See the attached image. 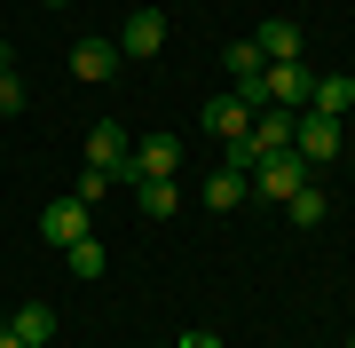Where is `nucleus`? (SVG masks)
Here are the masks:
<instances>
[{"instance_id": "obj_1", "label": "nucleus", "mask_w": 355, "mask_h": 348, "mask_svg": "<svg viewBox=\"0 0 355 348\" xmlns=\"http://www.w3.org/2000/svg\"><path fill=\"white\" fill-rule=\"evenodd\" d=\"M87 167H103L111 182H135V142H127L119 119H95L87 127Z\"/></svg>"}, {"instance_id": "obj_2", "label": "nucleus", "mask_w": 355, "mask_h": 348, "mask_svg": "<svg viewBox=\"0 0 355 348\" xmlns=\"http://www.w3.org/2000/svg\"><path fill=\"white\" fill-rule=\"evenodd\" d=\"M308 95H316V72H308V64H268V72H261V103L308 111Z\"/></svg>"}, {"instance_id": "obj_3", "label": "nucleus", "mask_w": 355, "mask_h": 348, "mask_svg": "<svg viewBox=\"0 0 355 348\" xmlns=\"http://www.w3.org/2000/svg\"><path fill=\"white\" fill-rule=\"evenodd\" d=\"M292 151H300L308 167H331V158H340V119L300 111V119H292Z\"/></svg>"}, {"instance_id": "obj_4", "label": "nucleus", "mask_w": 355, "mask_h": 348, "mask_svg": "<svg viewBox=\"0 0 355 348\" xmlns=\"http://www.w3.org/2000/svg\"><path fill=\"white\" fill-rule=\"evenodd\" d=\"M308 174H316V167H308L300 151H268L261 167H253V190H261V198H292V190H300Z\"/></svg>"}, {"instance_id": "obj_5", "label": "nucleus", "mask_w": 355, "mask_h": 348, "mask_svg": "<svg viewBox=\"0 0 355 348\" xmlns=\"http://www.w3.org/2000/svg\"><path fill=\"white\" fill-rule=\"evenodd\" d=\"M40 238H48V245H79V238H95V230H87V206H79L71 190L48 198V206H40Z\"/></svg>"}, {"instance_id": "obj_6", "label": "nucleus", "mask_w": 355, "mask_h": 348, "mask_svg": "<svg viewBox=\"0 0 355 348\" xmlns=\"http://www.w3.org/2000/svg\"><path fill=\"white\" fill-rule=\"evenodd\" d=\"M198 119H205V135H221V142H237V135H253V103H245L237 88H229V95H214V103H205Z\"/></svg>"}, {"instance_id": "obj_7", "label": "nucleus", "mask_w": 355, "mask_h": 348, "mask_svg": "<svg viewBox=\"0 0 355 348\" xmlns=\"http://www.w3.org/2000/svg\"><path fill=\"white\" fill-rule=\"evenodd\" d=\"M142 174H182V135H166V127L142 135V142H135V182H142Z\"/></svg>"}, {"instance_id": "obj_8", "label": "nucleus", "mask_w": 355, "mask_h": 348, "mask_svg": "<svg viewBox=\"0 0 355 348\" xmlns=\"http://www.w3.org/2000/svg\"><path fill=\"white\" fill-rule=\"evenodd\" d=\"M111 72H119V40H79V48H71V79H87V88H103Z\"/></svg>"}, {"instance_id": "obj_9", "label": "nucleus", "mask_w": 355, "mask_h": 348, "mask_svg": "<svg viewBox=\"0 0 355 348\" xmlns=\"http://www.w3.org/2000/svg\"><path fill=\"white\" fill-rule=\"evenodd\" d=\"M166 48V16L158 8H135L127 16V40H119V56H158Z\"/></svg>"}, {"instance_id": "obj_10", "label": "nucleus", "mask_w": 355, "mask_h": 348, "mask_svg": "<svg viewBox=\"0 0 355 348\" xmlns=\"http://www.w3.org/2000/svg\"><path fill=\"white\" fill-rule=\"evenodd\" d=\"M308 111L347 119V111H355V79H347V72H316V95H308Z\"/></svg>"}, {"instance_id": "obj_11", "label": "nucleus", "mask_w": 355, "mask_h": 348, "mask_svg": "<svg viewBox=\"0 0 355 348\" xmlns=\"http://www.w3.org/2000/svg\"><path fill=\"white\" fill-rule=\"evenodd\" d=\"M245 190H253V174H237V167H214V174H205V206H214V214H237Z\"/></svg>"}, {"instance_id": "obj_12", "label": "nucleus", "mask_w": 355, "mask_h": 348, "mask_svg": "<svg viewBox=\"0 0 355 348\" xmlns=\"http://www.w3.org/2000/svg\"><path fill=\"white\" fill-rule=\"evenodd\" d=\"M135 206L150 214V222H166V214L182 206V182H174V174H142V182H135Z\"/></svg>"}, {"instance_id": "obj_13", "label": "nucleus", "mask_w": 355, "mask_h": 348, "mask_svg": "<svg viewBox=\"0 0 355 348\" xmlns=\"http://www.w3.org/2000/svg\"><path fill=\"white\" fill-rule=\"evenodd\" d=\"M8 333L24 340V348H48L55 340V309H48V301H24V309L8 317Z\"/></svg>"}, {"instance_id": "obj_14", "label": "nucleus", "mask_w": 355, "mask_h": 348, "mask_svg": "<svg viewBox=\"0 0 355 348\" xmlns=\"http://www.w3.org/2000/svg\"><path fill=\"white\" fill-rule=\"evenodd\" d=\"M292 119H300V111H277V103L253 111V151H261V158H268V151H292Z\"/></svg>"}, {"instance_id": "obj_15", "label": "nucleus", "mask_w": 355, "mask_h": 348, "mask_svg": "<svg viewBox=\"0 0 355 348\" xmlns=\"http://www.w3.org/2000/svg\"><path fill=\"white\" fill-rule=\"evenodd\" d=\"M253 48L268 56V64H300V24H284V16H277V24L253 32Z\"/></svg>"}, {"instance_id": "obj_16", "label": "nucleus", "mask_w": 355, "mask_h": 348, "mask_svg": "<svg viewBox=\"0 0 355 348\" xmlns=\"http://www.w3.org/2000/svg\"><path fill=\"white\" fill-rule=\"evenodd\" d=\"M64 261H71V277H79V285H95L103 270H111V254H103L95 238H79V245H64Z\"/></svg>"}, {"instance_id": "obj_17", "label": "nucleus", "mask_w": 355, "mask_h": 348, "mask_svg": "<svg viewBox=\"0 0 355 348\" xmlns=\"http://www.w3.org/2000/svg\"><path fill=\"white\" fill-rule=\"evenodd\" d=\"M284 214L300 222V230H316V222H324V190H316V182H300V190L284 198Z\"/></svg>"}, {"instance_id": "obj_18", "label": "nucleus", "mask_w": 355, "mask_h": 348, "mask_svg": "<svg viewBox=\"0 0 355 348\" xmlns=\"http://www.w3.org/2000/svg\"><path fill=\"white\" fill-rule=\"evenodd\" d=\"M103 190H111V174H103V167H87V174H79V182H71V198H79V206H95V198H103Z\"/></svg>"}, {"instance_id": "obj_19", "label": "nucleus", "mask_w": 355, "mask_h": 348, "mask_svg": "<svg viewBox=\"0 0 355 348\" xmlns=\"http://www.w3.org/2000/svg\"><path fill=\"white\" fill-rule=\"evenodd\" d=\"M8 111H24V79H16V72H0V119H8Z\"/></svg>"}, {"instance_id": "obj_20", "label": "nucleus", "mask_w": 355, "mask_h": 348, "mask_svg": "<svg viewBox=\"0 0 355 348\" xmlns=\"http://www.w3.org/2000/svg\"><path fill=\"white\" fill-rule=\"evenodd\" d=\"M174 348H221V333H205V324H198V333H182Z\"/></svg>"}, {"instance_id": "obj_21", "label": "nucleus", "mask_w": 355, "mask_h": 348, "mask_svg": "<svg viewBox=\"0 0 355 348\" xmlns=\"http://www.w3.org/2000/svg\"><path fill=\"white\" fill-rule=\"evenodd\" d=\"M0 72H16V48H8V40H0Z\"/></svg>"}, {"instance_id": "obj_22", "label": "nucleus", "mask_w": 355, "mask_h": 348, "mask_svg": "<svg viewBox=\"0 0 355 348\" xmlns=\"http://www.w3.org/2000/svg\"><path fill=\"white\" fill-rule=\"evenodd\" d=\"M0 348H24V340H16V333H0Z\"/></svg>"}, {"instance_id": "obj_23", "label": "nucleus", "mask_w": 355, "mask_h": 348, "mask_svg": "<svg viewBox=\"0 0 355 348\" xmlns=\"http://www.w3.org/2000/svg\"><path fill=\"white\" fill-rule=\"evenodd\" d=\"M48 8H64V0H48Z\"/></svg>"}, {"instance_id": "obj_24", "label": "nucleus", "mask_w": 355, "mask_h": 348, "mask_svg": "<svg viewBox=\"0 0 355 348\" xmlns=\"http://www.w3.org/2000/svg\"><path fill=\"white\" fill-rule=\"evenodd\" d=\"M347 348H355V333H347Z\"/></svg>"}, {"instance_id": "obj_25", "label": "nucleus", "mask_w": 355, "mask_h": 348, "mask_svg": "<svg viewBox=\"0 0 355 348\" xmlns=\"http://www.w3.org/2000/svg\"><path fill=\"white\" fill-rule=\"evenodd\" d=\"M166 348H174V340H166Z\"/></svg>"}]
</instances>
